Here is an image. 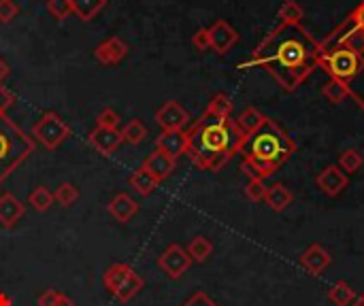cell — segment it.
<instances>
[{"instance_id": "6da1fadb", "label": "cell", "mask_w": 364, "mask_h": 306, "mask_svg": "<svg viewBox=\"0 0 364 306\" xmlns=\"http://www.w3.org/2000/svg\"><path fill=\"white\" fill-rule=\"evenodd\" d=\"M320 40L301 23H279L237 68H264L286 92H294L318 68Z\"/></svg>"}, {"instance_id": "7a4b0ae2", "label": "cell", "mask_w": 364, "mask_h": 306, "mask_svg": "<svg viewBox=\"0 0 364 306\" xmlns=\"http://www.w3.org/2000/svg\"><path fill=\"white\" fill-rule=\"evenodd\" d=\"M245 134L230 117H215L203 113L200 119L188 130V151L186 155L200 168L220 173L235 153L241 151Z\"/></svg>"}, {"instance_id": "3957f363", "label": "cell", "mask_w": 364, "mask_h": 306, "mask_svg": "<svg viewBox=\"0 0 364 306\" xmlns=\"http://www.w3.org/2000/svg\"><path fill=\"white\" fill-rule=\"evenodd\" d=\"M239 153L243 158L269 164L277 173L296 153V143L288 136V132L282 126H277L273 119H267L260 130L245 138Z\"/></svg>"}, {"instance_id": "277c9868", "label": "cell", "mask_w": 364, "mask_h": 306, "mask_svg": "<svg viewBox=\"0 0 364 306\" xmlns=\"http://www.w3.org/2000/svg\"><path fill=\"white\" fill-rule=\"evenodd\" d=\"M34 153V138L13 119L0 115V185Z\"/></svg>"}, {"instance_id": "5b68a950", "label": "cell", "mask_w": 364, "mask_h": 306, "mask_svg": "<svg viewBox=\"0 0 364 306\" xmlns=\"http://www.w3.org/2000/svg\"><path fill=\"white\" fill-rule=\"evenodd\" d=\"M318 68H322L331 79H339L350 85L364 70V55L350 51L348 47H335L331 51H320Z\"/></svg>"}, {"instance_id": "8992f818", "label": "cell", "mask_w": 364, "mask_h": 306, "mask_svg": "<svg viewBox=\"0 0 364 306\" xmlns=\"http://www.w3.org/2000/svg\"><path fill=\"white\" fill-rule=\"evenodd\" d=\"M105 288L119 300V302H130L145 285V281L134 273L132 266L128 264H111L105 275H102Z\"/></svg>"}, {"instance_id": "52a82bcc", "label": "cell", "mask_w": 364, "mask_h": 306, "mask_svg": "<svg viewBox=\"0 0 364 306\" xmlns=\"http://www.w3.org/2000/svg\"><path fill=\"white\" fill-rule=\"evenodd\" d=\"M30 136H32L36 143H41L45 149L53 151V149H58V147L70 136V126H68L58 113L51 111V113H45V115L32 126Z\"/></svg>"}, {"instance_id": "ba28073f", "label": "cell", "mask_w": 364, "mask_h": 306, "mask_svg": "<svg viewBox=\"0 0 364 306\" xmlns=\"http://www.w3.org/2000/svg\"><path fill=\"white\" fill-rule=\"evenodd\" d=\"M158 266L162 268V273L168 279H181L188 273V268L192 266V258L188 256V251L181 245L173 243L158 258Z\"/></svg>"}, {"instance_id": "9c48e42d", "label": "cell", "mask_w": 364, "mask_h": 306, "mask_svg": "<svg viewBox=\"0 0 364 306\" xmlns=\"http://www.w3.org/2000/svg\"><path fill=\"white\" fill-rule=\"evenodd\" d=\"M156 121L162 130H183L190 121V113L177 100H166L156 111Z\"/></svg>"}, {"instance_id": "30bf717a", "label": "cell", "mask_w": 364, "mask_h": 306, "mask_svg": "<svg viewBox=\"0 0 364 306\" xmlns=\"http://www.w3.org/2000/svg\"><path fill=\"white\" fill-rule=\"evenodd\" d=\"M209 36H211V49L220 55L228 53L237 40H239V32L224 19H218L211 28H209Z\"/></svg>"}, {"instance_id": "8fae6325", "label": "cell", "mask_w": 364, "mask_h": 306, "mask_svg": "<svg viewBox=\"0 0 364 306\" xmlns=\"http://www.w3.org/2000/svg\"><path fill=\"white\" fill-rule=\"evenodd\" d=\"M156 149L171 155L173 160H179L188 151V132L186 130H162V134L156 138Z\"/></svg>"}, {"instance_id": "7c38bea8", "label": "cell", "mask_w": 364, "mask_h": 306, "mask_svg": "<svg viewBox=\"0 0 364 306\" xmlns=\"http://www.w3.org/2000/svg\"><path fill=\"white\" fill-rule=\"evenodd\" d=\"M87 143L98 151V153H102V155H111L122 143H124V138H122V130H117V128H94L90 134H87Z\"/></svg>"}, {"instance_id": "4fadbf2b", "label": "cell", "mask_w": 364, "mask_h": 306, "mask_svg": "<svg viewBox=\"0 0 364 306\" xmlns=\"http://www.w3.org/2000/svg\"><path fill=\"white\" fill-rule=\"evenodd\" d=\"M316 185L326 194V196H331V198H335V196H339L348 185H350V179H348V175L339 168V166H326L318 177H316Z\"/></svg>"}, {"instance_id": "5bb4252c", "label": "cell", "mask_w": 364, "mask_h": 306, "mask_svg": "<svg viewBox=\"0 0 364 306\" xmlns=\"http://www.w3.org/2000/svg\"><path fill=\"white\" fill-rule=\"evenodd\" d=\"M301 266L311 275V277H318V275H322L328 266H331V262H333V256L320 245V243H314V245H309L303 253H301Z\"/></svg>"}, {"instance_id": "9a60e30c", "label": "cell", "mask_w": 364, "mask_h": 306, "mask_svg": "<svg viewBox=\"0 0 364 306\" xmlns=\"http://www.w3.org/2000/svg\"><path fill=\"white\" fill-rule=\"evenodd\" d=\"M94 55L100 64L105 66H113V64H119L126 55H128V45L124 38L119 36H109L107 40H102L96 49H94Z\"/></svg>"}, {"instance_id": "2e32d148", "label": "cell", "mask_w": 364, "mask_h": 306, "mask_svg": "<svg viewBox=\"0 0 364 306\" xmlns=\"http://www.w3.org/2000/svg\"><path fill=\"white\" fill-rule=\"evenodd\" d=\"M158 183L160 181H164V179H168L173 173H175V168H177V160H173L171 155H166V153H162V151H154V153H149L145 160H143V164H141Z\"/></svg>"}, {"instance_id": "e0dca14e", "label": "cell", "mask_w": 364, "mask_h": 306, "mask_svg": "<svg viewBox=\"0 0 364 306\" xmlns=\"http://www.w3.org/2000/svg\"><path fill=\"white\" fill-rule=\"evenodd\" d=\"M107 211L115 222L126 224L139 213V204H136V200L132 196H128L126 192H119V194H115L111 198V202L107 204Z\"/></svg>"}, {"instance_id": "ac0fdd59", "label": "cell", "mask_w": 364, "mask_h": 306, "mask_svg": "<svg viewBox=\"0 0 364 306\" xmlns=\"http://www.w3.org/2000/svg\"><path fill=\"white\" fill-rule=\"evenodd\" d=\"M26 213V207L19 202V198H15L13 194H2L0 196V226L11 230L17 226V222L23 217Z\"/></svg>"}, {"instance_id": "d6986e66", "label": "cell", "mask_w": 364, "mask_h": 306, "mask_svg": "<svg viewBox=\"0 0 364 306\" xmlns=\"http://www.w3.org/2000/svg\"><path fill=\"white\" fill-rule=\"evenodd\" d=\"M264 202H267L275 213H282V211H286V209L292 204V192H290L284 183H273V185H269V190H267Z\"/></svg>"}, {"instance_id": "ffe728a7", "label": "cell", "mask_w": 364, "mask_h": 306, "mask_svg": "<svg viewBox=\"0 0 364 306\" xmlns=\"http://www.w3.org/2000/svg\"><path fill=\"white\" fill-rule=\"evenodd\" d=\"M267 119H269V117H264L258 109L247 106L235 121H237V126L241 128V132H243L245 136H250V134H254L256 130H260V128L264 126Z\"/></svg>"}, {"instance_id": "44dd1931", "label": "cell", "mask_w": 364, "mask_h": 306, "mask_svg": "<svg viewBox=\"0 0 364 306\" xmlns=\"http://www.w3.org/2000/svg\"><path fill=\"white\" fill-rule=\"evenodd\" d=\"M356 290L346 283V281H337L331 290H328V300L335 306H352L356 300Z\"/></svg>"}, {"instance_id": "7402d4cb", "label": "cell", "mask_w": 364, "mask_h": 306, "mask_svg": "<svg viewBox=\"0 0 364 306\" xmlns=\"http://www.w3.org/2000/svg\"><path fill=\"white\" fill-rule=\"evenodd\" d=\"M322 96H324L328 102L339 104V102H343L348 96H352V87H350L348 83L339 81V79H328V81L324 83V87H322Z\"/></svg>"}, {"instance_id": "603a6c76", "label": "cell", "mask_w": 364, "mask_h": 306, "mask_svg": "<svg viewBox=\"0 0 364 306\" xmlns=\"http://www.w3.org/2000/svg\"><path fill=\"white\" fill-rule=\"evenodd\" d=\"M130 187L132 190H136L141 196H149V194H154L156 192V187H158V181L141 166L139 170H134L132 175H130Z\"/></svg>"}, {"instance_id": "cb8c5ba5", "label": "cell", "mask_w": 364, "mask_h": 306, "mask_svg": "<svg viewBox=\"0 0 364 306\" xmlns=\"http://www.w3.org/2000/svg\"><path fill=\"white\" fill-rule=\"evenodd\" d=\"M186 251H188V256L192 258V262L203 264V262H207V260L211 258V253H213V243H211L209 239H205V236H196V239L190 241V245H188Z\"/></svg>"}, {"instance_id": "d4e9b609", "label": "cell", "mask_w": 364, "mask_h": 306, "mask_svg": "<svg viewBox=\"0 0 364 306\" xmlns=\"http://www.w3.org/2000/svg\"><path fill=\"white\" fill-rule=\"evenodd\" d=\"M105 4L107 0H73V13L81 21H90L105 9Z\"/></svg>"}, {"instance_id": "484cf974", "label": "cell", "mask_w": 364, "mask_h": 306, "mask_svg": "<svg viewBox=\"0 0 364 306\" xmlns=\"http://www.w3.org/2000/svg\"><path fill=\"white\" fill-rule=\"evenodd\" d=\"M53 202H55V200H53V194H51L45 185L34 187V190L30 192V196H28V204H30L34 211H38V213L49 211Z\"/></svg>"}, {"instance_id": "4316f807", "label": "cell", "mask_w": 364, "mask_h": 306, "mask_svg": "<svg viewBox=\"0 0 364 306\" xmlns=\"http://www.w3.org/2000/svg\"><path fill=\"white\" fill-rule=\"evenodd\" d=\"M241 170H243L250 179H260V181H264V179H269V177L275 175V170H273L269 164H262V162L252 160V158H243Z\"/></svg>"}, {"instance_id": "83f0119b", "label": "cell", "mask_w": 364, "mask_h": 306, "mask_svg": "<svg viewBox=\"0 0 364 306\" xmlns=\"http://www.w3.org/2000/svg\"><path fill=\"white\" fill-rule=\"evenodd\" d=\"M145 136H147V128H145V124L139 121V119H132V121H128V124L122 128V138H124L128 145H141V143L145 141Z\"/></svg>"}, {"instance_id": "f1b7e54d", "label": "cell", "mask_w": 364, "mask_h": 306, "mask_svg": "<svg viewBox=\"0 0 364 306\" xmlns=\"http://www.w3.org/2000/svg\"><path fill=\"white\" fill-rule=\"evenodd\" d=\"M232 109H235V104H232V100L226 94H215L209 100V104H207L205 111L211 113V115H215V117H230L232 115Z\"/></svg>"}, {"instance_id": "f546056e", "label": "cell", "mask_w": 364, "mask_h": 306, "mask_svg": "<svg viewBox=\"0 0 364 306\" xmlns=\"http://www.w3.org/2000/svg\"><path fill=\"white\" fill-rule=\"evenodd\" d=\"M360 166H363V155H360V151L358 149H346L341 155H339V168L348 175H354V173H358L360 170Z\"/></svg>"}, {"instance_id": "4dcf8cb0", "label": "cell", "mask_w": 364, "mask_h": 306, "mask_svg": "<svg viewBox=\"0 0 364 306\" xmlns=\"http://www.w3.org/2000/svg\"><path fill=\"white\" fill-rule=\"evenodd\" d=\"M303 15H305L303 6L294 0H286L279 9V21L282 23H301Z\"/></svg>"}, {"instance_id": "1f68e13d", "label": "cell", "mask_w": 364, "mask_h": 306, "mask_svg": "<svg viewBox=\"0 0 364 306\" xmlns=\"http://www.w3.org/2000/svg\"><path fill=\"white\" fill-rule=\"evenodd\" d=\"M53 200L60 207H73L79 200V190L73 183H62L58 185V190L53 192Z\"/></svg>"}, {"instance_id": "d6a6232c", "label": "cell", "mask_w": 364, "mask_h": 306, "mask_svg": "<svg viewBox=\"0 0 364 306\" xmlns=\"http://www.w3.org/2000/svg\"><path fill=\"white\" fill-rule=\"evenodd\" d=\"M47 11L58 21H64L73 13V0H47Z\"/></svg>"}, {"instance_id": "836d02e7", "label": "cell", "mask_w": 364, "mask_h": 306, "mask_svg": "<svg viewBox=\"0 0 364 306\" xmlns=\"http://www.w3.org/2000/svg\"><path fill=\"white\" fill-rule=\"evenodd\" d=\"M267 190H269V185H264V181H260V179H250L247 185H245V196H247V200H252V202H262V200L267 198Z\"/></svg>"}, {"instance_id": "e575fe53", "label": "cell", "mask_w": 364, "mask_h": 306, "mask_svg": "<svg viewBox=\"0 0 364 306\" xmlns=\"http://www.w3.org/2000/svg\"><path fill=\"white\" fill-rule=\"evenodd\" d=\"M98 128H117L119 126V115L113 109H102L96 117Z\"/></svg>"}, {"instance_id": "d590c367", "label": "cell", "mask_w": 364, "mask_h": 306, "mask_svg": "<svg viewBox=\"0 0 364 306\" xmlns=\"http://www.w3.org/2000/svg\"><path fill=\"white\" fill-rule=\"evenodd\" d=\"M192 45L198 49V51H209L211 49V36H209V28H200L194 32L192 36Z\"/></svg>"}, {"instance_id": "8d00e7d4", "label": "cell", "mask_w": 364, "mask_h": 306, "mask_svg": "<svg viewBox=\"0 0 364 306\" xmlns=\"http://www.w3.org/2000/svg\"><path fill=\"white\" fill-rule=\"evenodd\" d=\"M19 9L13 0H0V21L2 23H9L17 17Z\"/></svg>"}, {"instance_id": "74e56055", "label": "cell", "mask_w": 364, "mask_h": 306, "mask_svg": "<svg viewBox=\"0 0 364 306\" xmlns=\"http://www.w3.org/2000/svg\"><path fill=\"white\" fill-rule=\"evenodd\" d=\"M181 306H220L213 298H209L205 292H196V294H192L186 302Z\"/></svg>"}, {"instance_id": "f35d334b", "label": "cell", "mask_w": 364, "mask_h": 306, "mask_svg": "<svg viewBox=\"0 0 364 306\" xmlns=\"http://www.w3.org/2000/svg\"><path fill=\"white\" fill-rule=\"evenodd\" d=\"M13 102H15L13 92H9V89L0 83V115H6V111L13 106Z\"/></svg>"}, {"instance_id": "ab89813d", "label": "cell", "mask_w": 364, "mask_h": 306, "mask_svg": "<svg viewBox=\"0 0 364 306\" xmlns=\"http://www.w3.org/2000/svg\"><path fill=\"white\" fill-rule=\"evenodd\" d=\"M58 298H60V292H58V290H45V292L38 296L36 305L38 306H55Z\"/></svg>"}, {"instance_id": "60d3db41", "label": "cell", "mask_w": 364, "mask_h": 306, "mask_svg": "<svg viewBox=\"0 0 364 306\" xmlns=\"http://www.w3.org/2000/svg\"><path fill=\"white\" fill-rule=\"evenodd\" d=\"M55 306H75V302L68 298V296H64V294H60V298H58V302Z\"/></svg>"}, {"instance_id": "b9f144b4", "label": "cell", "mask_w": 364, "mask_h": 306, "mask_svg": "<svg viewBox=\"0 0 364 306\" xmlns=\"http://www.w3.org/2000/svg\"><path fill=\"white\" fill-rule=\"evenodd\" d=\"M6 75H9V64L0 58V83L4 81V77H6Z\"/></svg>"}, {"instance_id": "7bdbcfd3", "label": "cell", "mask_w": 364, "mask_h": 306, "mask_svg": "<svg viewBox=\"0 0 364 306\" xmlns=\"http://www.w3.org/2000/svg\"><path fill=\"white\" fill-rule=\"evenodd\" d=\"M0 306H13L11 298H9L6 294H2V296H0Z\"/></svg>"}, {"instance_id": "ee69618b", "label": "cell", "mask_w": 364, "mask_h": 306, "mask_svg": "<svg viewBox=\"0 0 364 306\" xmlns=\"http://www.w3.org/2000/svg\"><path fill=\"white\" fill-rule=\"evenodd\" d=\"M352 306H364V294L356 296V300H354V305H352Z\"/></svg>"}, {"instance_id": "f6af8a7d", "label": "cell", "mask_w": 364, "mask_h": 306, "mask_svg": "<svg viewBox=\"0 0 364 306\" xmlns=\"http://www.w3.org/2000/svg\"><path fill=\"white\" fill-rule=\"evenodd\" d=\"M0 296H2V292H0Z\"/></svg>"}]
</instances>
